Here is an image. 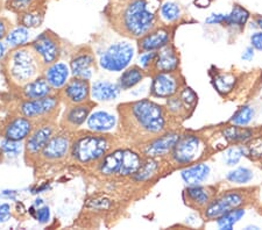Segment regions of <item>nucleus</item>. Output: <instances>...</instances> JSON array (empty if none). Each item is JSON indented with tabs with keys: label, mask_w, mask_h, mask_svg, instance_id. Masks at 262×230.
<instances>
[{
	"label": "nucleus",
	"mask_w": 262,
	"mask_h": 230,
	"mask_svg": "<svg viewBox=\"0 0 262 230\" xmlns=\"http://www.w3.org/2000/svg\"><path fill=\"white\" fill-rule=\"evenodd\" d=\"M210 173V167L206 164H198L195 166L189 167L182 172V178L188 184V185H198L204 182Z\"/></svg>",
	"instance_id": "23"
},
{
	"label": "nucleus",
	"mask_w": 262,
	"mask_h": 230,
	"mask_svg": "<svg viewBox=\"0 0 262 230\" xmlns=\"http://www.w3.org/2000/svg\"><path fill=\"white\" fill-rule=\"evenodd\" d=\"M245 215V209H238L234 208L232 211L225 213L222 216H219V220L217 221L218 227L224 230H231L233 229L234 224L239 222Z\"/></svg>",
	"instance_id": "27"
},
{
	"label": "nucleus",
	"mask_w": 262,
	"mask_h": 230,
	"mask_svg": "<svg viewBox=\"0 0 262 230\" xmlns=\"http://www.w3.org/2000/svg\"><path fill=\"white\" fill-rule=\"evenodd\" d=\"M242 155H243V150L239 149V148H232L230 149L229 151L226 154V163L227 165H235L236 163L240 161V158H242Z\"/></svg>",
	"instance_id": "41"
},
{
	"label": "nucleus",
	"mask_w": 262,
	"mask_h": 230,
	"mask_svg": "<svg viewBox=\"0 0 262 230\" xmlns=\"http://www.w3.org/2000/svg\"><path fill=\"white\" fill-rule=\"evenodd\" d=\"M210 3L211 0H195V4L198 7H208Z\"/></svg>",
	"instance_id": "52"
},
{
	"label": "nucleus",
	"mask_w": 262,
	"mask_h": 230,
	"mask_svg": "<svg viewBox=\"0 0 262 230\" xmlns=\"http://www.w3.org/2000/svg\"><path fill=\"white\" fill-rule=\"evenodd\" d=\"M54 129L50 125H42L34 132L27 141V150L29 154L36 155L43 150V148L53 137Z\"/></svg>",
	"instance_id": "13"
},
{
	"label": "nucleus",
	"mask_w": 262,
	"mask_h": 230,
	"mask_svg": "<svg viewBox=\"0 0 262 230\" xmlns=\"http://www.w3.org/2000/svg\"><path fill=\"white\" fill-rule=\"evenodd\" d=\"M50 86L47 79L37 77L31 83H28L24 87V95L27 99H39L47 97L50 94Z\"/></svg>",
	"instance_id": "21"
},
{
	"label": "nucleus",
	"mask_w": 262,
	"mask_h": 230,
	"mask_svg": "<svg viewBox=\"0 0 262 230\" xmlns=\"http://www.w3.org/2000/svg\"><path fill=\"white\" fill-rule=\"evenodd\" d=\"M29 33L27 27L20 26L14 28L13 31L8 32L6 35V43L11 47H20L28 41Z\"/></svg>",
	"instance_id": "29"
},
{
	"label": "nucleus",
	"mask_w": 262,
	"mask_h": 230,
	"mask_svg": "<svg viewBox=\"0 0 262 230\" xmlns=\"http://www.w3.org/2000/svg\"><path fill=\"white\" fill-rule=\"evenodd\" d=\"M11 216V206L4 203L0 206V222H5Z\"/></svg>",
	"instance_id": "47"
},
{
	"label": "nucleus",
	"mask_w": 262,
	"mask_h": 230,
	"mask_svg": "<svg viewBox=\"0 0 262 230\" xmlns=\"http://www.w3.org/2000/svg\"><path fill=\"white\" fill-rule=\"evenodd\" d=\"M33 124L28 118H16L6 127L5 136L8 140L23 141L32 133Z\"/></svg>",
	"instance_id": "14"
},
{
	"label": "nucleus",
	"mask_w": 262,
	"mask_h": 230,
	"mask_svg": "<svg viewBox=\"0 0 262 230\" xmlns=\"http://www.w3.org/2000/svg\"><path fill=\"white\" fill-rule=\"evenodd\" d=\"M121 22L128 34L145 36L153 28L155 15L148 0H129L122 6Z\"/></svg>",
	"instance_id": "2"
},
{
	"label": "nucleus",
	"mask_w": 262,
	"mask_h": 230,
	"mask_svg": "<svg viewBox=\"0 0 262 230\" xmlns=\"http://www.w3.org/2000/svg\"><path fill=\"white\" fill-rule=\"evenodd\" d=\"M89 113H90V106L78 104L68 112L67 121L74 127H78L89 118Z\"/></svg>",
	"instance_id": "26"
},
{
	"label": "nucleus",
	"mask_w": 262,
	"mask_h": 230,
	"mask_svg": "<svg viewBox=\"0 0 262 230\" xmlns=\"http://www.w3.org/2000/svg\"><path fill=\"white\" fill-rule=\"evenodd\" d=\"M134 56V49L127 42H117L110 45L100 57V66L104 70L118 72L129 65Z\"/></svg>",
	"instance_id": "5"
},
{
	"label": "nucleus",
	"mask_w": 262,
	"mask_h": 230,
	"mask_svg": "<svg viewBox=\"0 0 262 230\" xmlns=\"http://www.w3.org/2000/svg\"><path fill=\"white\" fill-rule=\"evenodd\" d=\"M179 139L180 136L177 134H167V135L160 137V139L148 145L146 154L148 156H162V155H166L171 149H174Z\"/></svg>",
	"instance_id": "17"
},
{
	"label": "nucleus",
	"mask_w": 262,
	"mask_h": 230,
	"mask_svg": "<svg viewBox=\"0 0 262 230\" xmlns=\"http://www.w3.org/2000/svg\"><path fill=\"white\" fill-rule=\"evenodd\" d=\"M202 142L193 135H184L179 139L174 146L172 157L180 164H188L196 160L202 152Z\"/></svg>",
	"instance_id": "6"
},
{
	"label": "nucleus",
	"mask_w": 262,
	"mask_h": 230,
	"mask_svg": "<svg viewBox=\"0 0 262 230\" xmlns=\"http://www.w3.org/2000/svg\"><path fill=\"white\" fill-rule=\"evenodd\" d=\"M177 64H179V60H177L174 50L168 45L163 47L159 55L156 56V69L162 71V72H171L177 68Z\"/></svg>",
	"instance_id": "22"
},
{
	"label": "nucleus",
	"mask_w": 262,
	"mask_h": 230,
	"mask_svg": "<svg viewBox=\"0 0 262 230\" xmlns=\"http://www.w3.org/2000/svg\"><path fill=\"white\" fill-rule=\"evenodd\" d=\"M36 219L40 223H47L50 219V211L48 207H42L36 211Z\"/></svg>",
	"instance_id": "45"
},
{
	"label": "nucleus",
	"mask_w": 262,
	"mask_h": 230,
	"mask_svg": "<svg viewBox=\"0 0 262 230\" xmlns=\"http://www.w3.org/2000/svg\"><path fill=\"white\" fill-rule=\"evenodd\" d=\"M253 57H254V50H253V48H247L245 50V53L243 54V60L251 61Z\"/></svg>",
	"instance_id": "51"
},
{
	"label": "nucleus",
	"mask_w": 262,
	"mask_h": 230,
	"mask_svg": "<svg viewBox=\"0 0 262 230\" xmlns=\"http://www.w3.org/2000/svg\"><path fill=\"white\" fill-rule=\"evenodd\" d=\"M256 22H257V24H259V27H260V28H262V18H259V19H257Z\"/></svg>",
	"instance_id": "54"
},
{
	"label": "nucleus",
	"mask_w": 262,
	"mask_h": 230,
	"mask_svg": "<svg viewBox=\"0 0 262 230\" xmlns=\"http://www.w3.org/2000/svg\"><path fill=\"white\" fill-rule=\"evenodd\" d=\"M32 47L42 58V62L47 65L55 63L60 55V47H58L57 41L50 33H43L40 35L33 42Z\"/></svg>",
	"instance_id": "7"
},
{
	"label": "nucleus",
	"mask_w": 262,
	"mask_h": 230,
	"mask_svg": "<svg viewBox=\"0 0 262 230\" xmlns=\"http://www.w3.org/2000/svg\"><path fill=\"white\" fill-rule=\"evenodd\" d=\"M181 100L187 105H193L196 103L197 97L191 89H184L181 92Z\"/></svg>",
	"instance_id": "42"
},
{
	"label": "nucleus",
	"mask_w": 262,
	"mask_h": 230,
	"mask_svg": "<svg viewBox=\"0 0 262 230\" xmlns=\"http://www.w3.org/2000/svg\"><path fill=\"white\" fill-rule=\"evenodd\" d=\"M248 150L249 154L254 155V156H261L262 155V139H257L255 141H253L251 144L248 145Z\"/></svg>",
	"instance_id": "44"
},
{
	"label": "nucleus",
	"mask_w": 262,
	"mask_h": 230,
	"mask_svg": "<svg viewBox=\"0 0 262 230\" xmlns=\"http://www.w3.org/2000/svg\"><path fill=\"white\" fill-rule=\"evenodd\" d=\"M8 34V22L5 19H0V40Z\"/></svg>",
	"instance_id": "50"
},
{
	"label": "nucleus",
	"mask_w": 262,
	"mask_h": 230,
	"mask_svg": "<svg viewBox=\"0 0 262 230\" xmlns=\"http://www.w3.org/2000/svg\"><path fill=\"white\" fill-rule=\"evenodd\" d=\"M168 106L171 111H180V108H182V100L181 99H170L168 103Z\"/></svg>",
	"instance_id": "49"
},
{
	"label": "nucleus",
	"mask_w": 262,
	"mask_h": 230,
	"mask_svg": "<svg viewBox=\"0 0 262 230\" xmlns=\"http://www.w3.org/2000/svg\"><path fill=\"white\" fill-rule=\"evenodd\" d=\"M57 104L58 101L56 98L47 95V97L39 99H29L28 101H25L21 105L20 110L26 118L32 119L50 114V113L56 110Z\"/></svg>",
	"instance_id": "8"
},
{
	"label": "nucleus",
	"mask_w": 262,
	"mask_h": 230,
	"mask_svg": "<svg viewBox=\"0 0 262 230\" xmlns=\"http://www.w3.org/2000/svg\"><path fill=\"white\" fill-rule=\"evenodd\" d=\"M42 20H43V12L40 8H32L21 14L20 22L27 28H35L40 26Z\"/></svg>",
	"instance_id": "30"
},
{
	"label": "nucleus",
	"mask_w": 262,
	"mask_h": 230,
	"mask_svg": "<svg viewBox=\"0 0 262 230\" xmlns=\"http://www.w3.org/2000/svg\"><path fill=\"white\" fill-rule=\"evenodd\" d=\"M116 125V118L107 112H95L88 119V127L94 132H108Z\"/></svg>",
	"instance_id": "18"
},
{
	"label": "nucleus",
	"mask_w": 262,
	"mask_h": 230,
	"mask_svg": "<svg viewBox=\"0 0 262 230\" xmlns=\"http://www.w3.org/2000/svg\"><path fill=\"white\" fill-rule=\"evenodd\" d=\"M253 115H254V111H253V108L245 106L242 108V110L235 113L233 119H232V122L236 125H246L251 122V120L253 119Z\"/></svg>",
	"instance_id": "38"
},
{
	"label": "nucleus",
	"mask_w": 262,
	"mask_h": 230,
	"mask_svg": "<svg viewBox=\"0 0 262 230\" xmlns=\"http://www.w3.org/2000/svg\"><path fill=\"white\" fill-rule=\"evenodd\" d=\"M251 42H252V45L255 49L262 50V32L253 34L251 37Z\"/></svg>",
	"instance_id": "48"
},
{
	"label": "nucleus",
	"mask_w": 262,
	"mask_h": 230,
	"mask_svg": "<svg viewBox=\"0 0 262 230\" xmlns=\"http://www.w3.org/2000/svg\"><path fill=\"white\" fill-rule=\"evenodd\" d=\"M249 18V13L245 8L240 6H234L230 14H226L225 23L230 26H244Z\"/></svg>",
	"instance_id": "31"
},
{
	"label": "nucleus",
	"mask_w": 262,
	"mask_h": 230,
	"mask_svg": "<svg viewBox=\"0 0 262 230\" xmlns=\"http://www.w3.org/2000/svg\"><path fill=\"white\" fill-rule=\"evenodd\" d=\"M143 78V73L142 70L139 69L138 66H133L128 70H126L124 73L121 74L120 77V87L124 90H128L130 87H133L137 85L138 83H140Z\"/></svg>",
	"instance_id": "28"
},
{
	"label": "nucleus",
	"mask_w": 262,
	"mask_h": 230,
	"mask_svg": "<svg viewBox=\"0 0 262 230\" xmlns=\"http://www.w3.org/2000/svg\"><path fill=\"white\" fill-rule=\"evenodd\" d=\"M132 114L139 125L148 133H160L164 128L162 108L149 100H141L132 106Z\"/></svg>",
	"instance_id": "3"
},
{
	"label": "nucleus",
	"mask_w": 262,
	"mask_h": 230,
	"mask_svg": "<svg viewBox=\"0 0 262 230\" xmlns=\"http://www.w3.org/2000/svg\"><path fill=\"white\" fill-rule=\"evenodd\" d=\"M122 154H124V150H117L115 152L106 155L100 164L101 173L119 174V171L121 167V161H122Z\"/></svg>",
	"instance_id": "24"
},
{
	"label": "nucleus",
	"mask_w": 262,
	"mask_h": 230,
	"mask_svg": "<svg viewBox=\"0 0 262 230\" xmlns=\"http://www.w3.org/2000/svg\"><path fill=\"white\" fill-rule=\"evenodd\" d=\"M90 93V86L86 79L75 77L73 81L67 84L64 89V94L67 99L73 104H83L86 101Z\"/></svg>",
	"instance_id": "11"
},
{
	"label": "nucleus",
	"mask_w": 262,
	"mask_h": 230,
	"mask_svg": "<svg viewBox=\"0 0 262 230\" xmlns=\"http://www.w3.org/2000/svg\"><path fill=\"white\" fill-rule=\"evenodd\" d=\"M156 167H158V165H156L154 161H148L145 164H141V166L139 167V170L135 172L134 178L137 181H146V179L150 178L154 174Z\"/></svg>",
	"instance_id": "39"
},
{
	"label": "nucleus",
	"mask_w": 262,
	"mask_h": 230,
	"mask_svg": "<svg viewBox=\"0 0 262 230\" xmlns=\"http://www.w3.org/2000/svg\"><path fill=\"white\" fill-rule=\"evenodd\" d=\"M70 148V141L64 135L53 136L42 150V155L48 160H61Z\"/></svg>",
	"instance_id": "12"
},
{
	"label": "nucleus",
	"mask_w": 262,
	"mask_h": 230,
	"mask_svg": "<svg viewBox=\"0 0 262 230\" xmlns=\"http://www.w3.org/2000/svg\"><path fill=\"white\" fill-rule=\"evenodd\" d=\"M2 150L7 155H13V156H16V155H19L21 151V145L19 143V141L6 139L2 143Z\"/></svg>",
	"instance_id": "40"
},
{
	"label": "nucleus",
	"mask_w": 262,
	"mask_h": 230,
	"mask_svg": "<svg viewBox=\"0 0 262 230\" xmlns=\"http://www.w3.org/2000/svg\"><path fill=\"white\" fill-rule=\"evenodd\" d=\"M39 0H7V8L8 10L15 12V13L23 14L32 8H35V4Z\"/></svg>",
	"instance_id": "33"
},
{
	"label": "nucleus",
	"mask_w": 262,
	"mask_h": 230,
	"mask_svg": "<svg viewBox=\"0 0 262 230\" xmlns=\"http://www.w3.org/2000/svg\"><path fill=\"white\" fill-rule=\"evenodd\" d=\"M4 54H5V45H4L2 42H0V60H2Z\"/></svg>",
	"instance_id": "53"
},
{
	"label": "nucleus",
	"mask_w": 262,
	"mask_h": 230,
	"mask_svg": "<svg viewBox=\"0 0 262 230\" xmlns=\"http://www.w3.org/2000/svg\"><path fill=\"white\" fill-rule=\"evenodd\" d=\"M140 166H141V160L140 157H139V155H137L133 151H129V150H124L119 174L120 175L133 174L137 172Z\"/></svg>",
	"instance_id": "25"
},
{
	"label": "nucleus",
	"mask_w": 262,
	"mask_h": 230,
	"mask_svg": "<svg viewBox=\"0 0 262 230\" xmlns=\"http://www.w3.org/2000/svg\"><path fill=\"white\" fill-rule=\"evenodd\" d=\"M110 143L105 137L84 136L74 144L73 155L79 163L98 161L107 152Z\"/></svg>",
	"instance_id": "4"
},
{
	"label": "nucleus",
	"mask_w": 262,
	"mask_h": 230,
	"mask_svg": "<svg viewBox=\"0 0 262 230\" xmlns=\"http://www.w3.org/2000/svg\"><path fill=\"white\" fill-rule=\"evenodd\" d=\"M243 202V196L238 193H227L223 195L222 198L214 200L213 202L209 205V207L206 208L205 214L210 219L213 217H219L225 213L232 211L239 206Z\"/></svg>",
	"instance_id": "9"
},
{
	"label": "nucleus",
	"mask_w": 262,
	"mask_h": 230,
	"mask_svg": "<svg viewBox=\"0 0 262 230\" xmlns=\"http://www.w3.org/2000/svg\"><path fill=\"white\" fill-rule=\"evenodd\" d=\"M253 178V173L251 170L246 169V167H239L235 169L227 174V179L230 182L235 184H246Z\"/></svg>",
	"instance_id": "35"
},
{
	"label": "nucleus",
	"mask_w": 262,
	"mask_h": 230,
	"mask_svg": "<svg viewBox=\"0 0 262 230\" xmlns=\"http://www.w3.org/2000/svg\"><path fill=\"white\" fill-rule=\"evenodd\" d=\"M169 41V33L166 29H158L146 34L140 41V48L145 52H154L156 49L166 47Z\"/></svg>",
	"instance_id": "16"
},
{
	"label": "nucleus",
	"mask_w": 262,
	"mask_h": 230,
	"mask_svg": "<svg viewBox=\"0 0 262 230\" xmlns=\"http://www.w3.org/2000/svg\"><path fill=\"white\" fill-rule=\"evenodd\" d=\"M156 56H158V54L154 53V52L143 53L142 55H140V58H139V61H140L141 66H143V68H147V66L149 65L151 62H154Z\"/></svg>",
	"instance_id": "43"
},
{
	"label": "nucleus",
	"mask_w": 262,
	"mask_h": 230,
	"mask_svg": "<svg viewBox=\"0 0 262 230\" xmlns=\"http://www.w3.org/2000/svg\"><path fill=\"white\" fill-rule=\"evenodd\" d=\"M69 74V68L64 63H53L46 71V79L54 89H61L67 84Z\"/></svg>",
	"instance_id": "15"
},
{
	"label": "nucleus",
	"mask_w": 262,
	"mask_h": 230,
	"mask_svg": "<svg viewBox=\"0 0 262 230\" xmlns=\"http://www.w3.org/2000/svg\"><path fill=\"white\" fill-rule=\"evenodd\" d=\"M225 19H226V14H211L209 18L205 20V22L209 24L225 23Z\"/></svg>",
	"instance_id": "46"
},
{
	"label": "nucleus",
	"mask_w": 262,
	"mask_h": 230,
	"mask_svg": "<svg viewBox=\"0 0 262 230\" xmlns=\"http://www.w3.org/2000/svg\"><path fill=\"white\" fill-rule=\"evenodd\" d=\"M120 86L108 82H97L92 86V97L99 101H110L116 99L120 93Z\"/></svg>",
	"instance_id": "20"
},
{
	"label": "nucleus",
	"mask_w": 262,
	"mask_h": 230,
	"mask_svg": "<svg viewBox=\"0 0 262 230\" xmlns=\"http://www.w3.org/2000/svg\"><path fill=\"white\" fill-rule=\"evenodd\" d=\"M40 56L32 48H19L8 56L7 70L12 81L26 85L36 79L40 72Z\"/></svg>",
	"instance_id": "1"
},
{
	"label": "nucleus",
	"mask_w": 262,
	"mask_h": 230,
	"mask_svg": "<svg viewBox=\"0 0 262 230\" xmlns=\"http://www.w3.org/2000/svg\"><path fill=\"white\" fill-rule=\"evenodd\" d=\"M224 135H225L226 139L230 141H246L252 136V132L242 127H230L224 132Z\"/></svg>",
	"instance_id": "34"
},
{
	"label": "nucleus",
	"mask_w": 262,
	"mask_h": 230,
	"mask_svg": "<svg viewBox=\"0 0 262 230\" xmlns=\"http://www.w3.org/2000/svg\"><path fill=\"white\" fill-rule=\"evenodd\" d=\"M160 14H161V18L164 21H167V22H174V21L180 19L181 8L176 3L166 2L162 4L161 8H160Z\"/></svg>",
	"instance_id": "32"
},
{
	"label": "nucleus",
	"mask_w": 262,
	"mask_h": 230,
	"mask_svg": "<svg viewBox=\"0 0 262 230\" xmlns=\"http://www.w3.org/2000/svg\"><path fill=\"white\" fill-rule=\"evenodd\" d=\"M187 194L193 202H196L198 205H204L209 202V193L208 191L204 190L203 187H200L197 185L189 187L187 190Z\"/></svg>",
	"instance_id": "36"
},
{
	"label": "nucleus",
	"mask_w": 262,
	"mask_h": 230,
	"mask_svg": "<svg viewBox=\"0 0 262 230\" xmlns=\"http://www.w3.org/2000/svg\"><path fill=\"white\" fill-rule=\"evenodd\" d=\"M235 78L231 74H221L214 79V86L222 93H227L233 89Z\"/></svg>",
	"instance_id": "37"
},
{
	"label": "nucleus",
	"mask_w": 262,
	"mask_h": 230,
	"mask_svg": "<svg viewBox=\"0 0 262 230\" xmlns=\"http://www.w3.org/2000/svg\"><path fill=\"white\" fill-rule=\"evenodd\" d=\"M179 83L170 72L159 73L151 84V94L158 98H170L176 93Z\"/></svg>",
	"instance_id": "10"
},
{
	"label": "nucleus",
	"mask_w": 262,
	"mask_h": 230,
	"mask_svg": "<svg viewBox=\"0 0 262 230\" xmlns=\"http://www.w3.org/2000/svg\"><path fill=\"white\" fill-rule=\"evenodd\" d=\"M95 64L94 57L89 54H83L71 62V72L75 77L82 79H90L92 77V66Z\"/></svg>",
	"instance_id": "19"
}]
</instances>
